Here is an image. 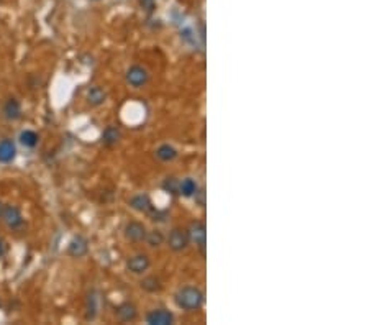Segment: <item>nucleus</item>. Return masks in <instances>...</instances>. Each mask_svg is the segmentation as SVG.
<instances>
[{
  "instance_id": "nucleus-17",
  "label": "nucleus",
  "mask_w": 369,
  "mask_h": 325,
  "mask_svg": "<svg viewBox=\"0 0 369 325\" xmlns=\"http://www.w3.org/2000/svg\"><path fill=\"white\" fill-rule=\"evenodd\" d=\"M87 102L90 105H102L105 102V92L99 86H94L87 90Z\"/></svg>"
},
{
  "instance_id": "nucleus-7",
  "label": "nucleus",
  "mask_w": 369,
  "mask_h": 325,
  "mask_svg": "<svg viewBox=\"0 0 369 325\" xmlns=\"http://www.w3.org/2000/svg\"><path fill=\"white\" fill-rule=\"evenodd\" d=\"M123 233H125L126 240L138 243V242H143L144 237H146V227H144L141 222L131 220V222H128L125 225V230H123Z\"/></svg>"
},
{
  "instance_id": "nucleus-8",
  "label": "nucleus",
  "mask_w": 369,
  "mask_h": 325,
  "mask_svg": "<svg viewBox=\"0 0 369 325\" xmlns=\"http://www.w3.org/2000/svg\"><path fill=\"white\" fill-rule=\"evenodd\" d=\"M2 217H3V222L7 223L8 228H20L23 225V217H21V212L17 209L15 205H7L3 207V212H2Z\"/></svg>"
},
{
  "instance_id": "nucleus-15",
  "label": "nucleus",
  "mask_w": 369,
  "mask_h": 325,
  "mask_svg": "<svg viewBox=\"0 0 369 325\" xmlns=\"http://www.w3.org/2000/svg\"><path fill=\"white\" fill-rule=\"evenodd\" d=\"M120 138H122V131H120L119 127H107L102 133V141L107 146L117 145V143L120 141Z\"/></svg>"
},
{
  "instance_id": "nucleus-14",
  "label": "nucleus",
  "mask_w": 369,
  "mask_h": 325,
  "mask_svg": "<svg viewBox=\"0 0 369 325\" xmlns=\"http://www.w3.org/2000/svg\"><path fill=\"white\" fill-rule=\"evenodd\" d=\"M3 117L7 120H18L21 117V107L18 104V100L15 99H8L7 104L3 105Z\"/></svg>"
},
{
  "instance_id": "nucleus-23",
  "label": "nucleus",
  "mask_w": 369,
  "mask_h": 325,
  "mask_svg": "<svg viewBox=\"0 0 369 325\" xmlns=\"http://www.w3.org/2000/svg\"><path fill=\"white\" fill-rule=\"evenodd\" d=\"M3 252H5V248H3V242L0 240V258L3 257Z\"/></svg>"
},
{
  "instance_id": "nucleus-6",
  "label": "nucleus",
  "mask_w": 369,
  "mask_h": 325,
  "mask_svg": "<svg viewBox=\"0 0 369 325\" xmlns=\"http://www.w3.org/2000/svg\"><path fill=\"white\" fill-rule=\"evenodd\" d=\"M146 322L149 325H173L174 314L168 309H154L146 316Z\"/></svg>"
},
{
  "instance_id": "nucleus-10",
  "label": "nucleus",
  "mask_w": 369,
  "mask_h": 325,
  "mask_svg": "<svg viewBox=\"0 0 369 325\" xmlns=\"http://www.w3.org/2000/svg\"><path fill=\"white\" fill-rule=\"evenodd\" d=\"M87 252H89V245L84 237H74L67 247V253L74 258H82L87 255Z\"/></svg>"
},
{
  "instance_id": "nucleus-5",
  "label": "nucleus",
  "mask_w": 369,
  "mask_h": 325,
  "mask_svg": "<svg viewBox=\"0 0 369 325\" xmlns=\"http://www.w3.org/2000/svg\"><path fill=\"white\" fill-rule=\"evenodd\" d=\"M151 266L148 255H135L126 260V269L133 274H144Z\"/></svg>"
},
{
  "instance_id": "nucleus-20",
  "label": "nucleus",
  "mask_w": 369,
  "mask_h": 325,
  "mask_svg": "<svg viewBox=\"0 0 369 325\" xmlns=\"http://www.w3.org/2000/svg\"><path fill=\"white\" fill-rule=\"evenodd\" d=\"M141 287L144 291L148 292H156V291H161V281H159L158 278H154V276H149V278H144L141 282Z\"/></svg>"
},
{
  "instance_id": "nucleus-21",
  "label": "nucleus",
  "mask_w": 369,
  "mask_h": 325,
  "mask_svg": "<svg viewBox=\"0 0 369 325\" xmlns=\"http://www.w3.org/2000/svg\"><path fill=\"white\" fill-rule=\"evenodd\" d=\"M163 189L171 195H179V179L166 178L164 183H163Z\"/></svg>"
},
{
  "instance_id": "nucleus-11",
  "label": "nucleus",
  "mask_w": 369,
  "mask_h": 325,
  "mask_svg": "<svg viewBox=\"0 0 369 325\" xmlns=\"http://www.w3.org/2000/svg\"><path fill=\"white\" fill-rule=\"evenodd\" d=\"M115 314L122 322H133L138 317L136 307L133 306L131 302H122L120 306L115 309Z\"/></svg>"
},
{
  "instance_id": "nucleus-2",
  "label": "nucleus",
  "mask_w": 369,
  "mask_h": 325,
  "mask_svg": "<svg viewBox=\"0 0 369 325\" xmlns=\"http://www.w3.org/2000/svg\"><path fill=\"white\" fill-rule=\"evenodd\" d=\"M189 243H190L189 233H187V230H184V228H174L168 237V247L176 253L185 250L189 247Z\"/></svg>"
},
{
  "instance_id": "nucleus-12",
  "label": "nucleus",
  "mask_w": 369,
  "mask_h": 325,
  "mask_svg": "<svg viewBox=\"0 0 369 325\" xmlns=\"http://www.w3.org/2000/svg\"><path fill=\"white\" fill-rule=\"evenodd\" d=\"M15 154H17V146L12 140L5 138L0 141V163H10L13 161Z\"/></svg>"
},
{
  "instance_id": "nucleus-19",
  "label": "nucleus",
  "mask_w": 369,
  "mask_h": 325,
  "mask_svg": "<svg viewBox=\"0 0 369 325\" xmlns=\"http://www.w3.org/2000/svg\"><path fill=\"white\" fill-rule=\"evenodd\" d=\"M144 240L148 242L149 247L156 248V247H161V245L164 243V235H163L161 230H151V232H146Z\"/></svg>"
},
{
  "instance_id": "nucleus-18",
  "label": "nucleus",
  "mask_w": 369,
  "mask_h": 325,
  "mask_svg": "<svg viewBox=\"0 0 369 325\" xmlns=\"http://www.w3.org/2000/svg\"><path fill=\"white\" fill-rule=\"evenodd\" d=\"M38 141H40L38 133L33 130H25L20 133V143L26 148H35L38 145Z\"/></svg>"
},
{
  "instance_id": "nucleus-13",
  "label": "nucleus",
  "mask_w": 369,
  "mask_h": 325,
  "mask_svg": "<svg viewBox=\"0 0 369 325\" xmlns=\"http://www.w3.org/2000/svg\"><path fill=\"white\" fill-rule=\"evenodd\" d=\"M197 191H199V184H197L195 179L185 178L183 181H179V195L189 199V197H194L197 194Z\"/></svg>"
},
{
  "instance_id": "nucleus-16",
  "label": "nucleus",
  "mask_w": 369,
  "mask_h": 325,
  "mask_svg": "<svg viewBox=\"0 0 369 325\" xmlns=\"http://www.w3.org/2000/svg\"><path fill=\"white\" fill-rule=\"evenodd\" d=\"M156 158L161 159L164 163H171L174 161L176 158H178V150L173 146V145H168V143H164L156 150Z\"/></svg>"
},
{
  "instance_id": "nucleus-22",
  "label": "nucleus",
  "mask_w": 369,
  "mask_h": 325,
  "mask_svg": "<svg viewBox=\"0 0 369 325\" xmlns=\"http://www.w3.org/2000/svg\"><path fill=\"white\" fill-rule=\"evenodd\" d=\"M154 2H156V0H141V5H143V7H146L148 10H151Z\"/></svg>"
},
{
  "instance_id": "nucleus-4",
  "label": "nucleus",
  "mask_w": 369,
  "mask_h": 325,
  "mask_svg": "<svg viewBox=\"0 0 369 325\" xmlns=\"http://www.w3.org/2000/svg\"><path fill=\"white\" fill-rule=\"evenodd\" d=\"M125 77H126V82L130 84L131 87H135V89L143 87L144 84L148 82V79H149L146 69L141 67V66H138V65L131 66L130 69H128Z\"/></svg>"
},
{
  "instance_id": "nucleus-1",
  "label": "nucleus",
  "mask_w": 369,
  "mask_h": 325,
  "mask_svg": "<svg viewBox=\"0 0 369 325\" xmlns=\"http://www.w3.org/2000/svg\"><path fill=\"white\" fill-rule=\"evenodd\" d=\"M205 296L202 289H199L197 286H185L181 287V289L176 292L174 296V302L179 309H183L185 312H194L199 311V309L204 306Z\"/></svg>"
},
{
  "instance_id": "nucleus-9",
  "label": "nucleus",
  "mask_w": 369,
  "mask_h": 325,
  "mask_svg": "<svg viewBox=\"0 0 369 325\" xmlns=\"http://www.w3.org/2000/svg\"><path fill=\"white\" fill-rule=\"evenodd\" d=\"M128 204H130V207H131L133 210L143 212V214H148V212L153 210L151 197H149L148 194H136V195H133Z\"/></svg>"
},
{
  "instance_id": "nucleus-24",
  "label": "nucleus",
  "mask_w": 369,
  "mask_h": 325,
  "mask_svg": "<svg viewBox=\"0 0 369 325\" xmlns=\"http://www.w3.org/2000/svg\"><path fill=\"white\" fill-rule=\"evenodd\" d=\"M3 207H5V205L2 204V202H0V217H2V212H3Z\"/></svg>"
},
{
  "instance_id": "nucleus-3",
  "label": "nucleus",
  "mask_w": 369,
  "mask_h": 325,
  "mask_svg": "<svg viewBox=\"0 0 369 325\" xmlns=\"http://www.w3.org/2000/svg\"><path fill=\"white\" fill-rule=\"evenodd\" d=\"M189 240L192 243H195L197 247H199L202 252L205 250V245H207V228H205V223L200 222V220H195L190 223L189 230Z\"/></svg>"
}]
</instances>
